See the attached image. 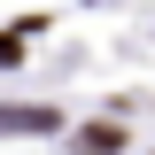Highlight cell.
<instances>
[{
    "label": "cell",
    "instance_id": "cell-1",
    "mask_svg": "<svg viewBox=\"0 0 155 155\" xmlns=\"http://www.w3.org/2000/svg\"><path fill=\"white\" fill-rule=\"evenodd\" d=\"M54 124H62V116L47 109V101H39V109H31V101H8V109H0V132H8V140H31V132H54Z\"/></svg>",
    "mask_w": 155,
    "mask_h": 155
},
{
    "label": "cell",
    "instance_id": "cell-2",
    "mask_svg": "<svg viewBox=\"0 0 155 155\" xmlns=\"http://www.w3.org/2000/svg\"><path fill=\"white\" fill-rule=\"evenodd\" d=\"M78 147H85V155H116V147H124V124H85Z\"/></svg>",
    "mask_w": 155,
    "mask_h": 155
}]
</instances>
